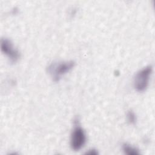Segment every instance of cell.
Returning a JSON list of instances; mask_svg holds the SVG:
<instances>
[{
	"label": "cell",
	"instance_id": "cell-1",
	"mask_svg": "<svg viewBox=\"0 0 155 155\" xmlns=\"http://www.w3.org/2000/svg\"><path fill=\"white\" fill-rule=\"evenodd\" d=\"M75 65L73 61L54 62L49 65L47 68V71L51 76L52 79L55 81H59L61 77L70 71Z\"/></svg>",
	"mask_w": 155,
	"mask_h": 155
},
{
	"label": "cell",
	"instance_id": "cell-4",
	"mask_svg": "<svg viewBox=\"0 0 155 155\" xmlns=\"http://www.w3.org/2000/svg\"><path fill=\"white\" fill-rule=\"evenodd\" d=\"M1 50L12 62H16L20 57L19 52L13 45L11 41L7 38L2 39L1 41Z\"/></svg>",
	"mask_w": 155,
	"mask_h": 155
},
{
	"label": "cell",
	"instance_id": "cell-3",
	"mask_svg": "<svg viewBox=\"0 0 155 155\" xmlns=\"http://www.w3.org/2000/svg\"><path fill=\"white\" fill-rule=\"evenodd\" d=\"M152 71V66L148 65L136 73L134 78V87L136 91L142 92L147 88Z\"/></svg>",
	"mask_w": 155,
	"mask_h": 155
},
{
	"label": "cell",
	"instance_id": "cell-6",
	"mask_svg": "<svg viewBox=\"0 0 155 155\" xmlns=\"http://www.w3.org/2000/svg\"><path fill=\"white\" fill-rule=\"evenodd\" d=\"M127 120L130 124H134L136 123V116L133 111H131V110L128 111L127 113Z\"/></svg>",
	"mask_w": 155,
	"mask_h": 155
},
{
	"label": "cell",
	"instance_id": "cell-5",
	"mask_svg": "<svg viewBox=\"0 0 155 155\" xmlns=\"http://www.w3.org/2000/svg\"><path fill=\"white\" fill-rule=\"evenodd\" d=\"M122 149L124 152L128 155H139L140 152L139 150L135 147H132L131 145L128 143H124L122 145Z\"/></svg>",
	"mask_w": 155,
	"mask_h": 155
},
{
	"label": "cell",
	"instance_id": "cell-2",
	"mask_svg": "<svg viewBox=\"0 0 155 155\" xmlns=\"http://www.w3.org/2000/svg\"><path fill=\"white\" fill-rule=\"evenodd\" d=\"M87 137L84 129L80 126L78 120H74V127L71 134L70 146L72 150L79 151L85 144Z\"/></svg>",
	"mask_w": 155,
	"mask_h": 155
},
{
	"label": "cell",
	"instance_id": "cell-7",
	"mask_svg": "<svg viewBox=\"0 0 155 155\" xmlns=\"http://www.w3.org/2000/svg\"><path fill=\"white\" fill-rule=\"evenodd\" d=\"M85 154H90V155H97L98 154V152L95 149H91V150H90L88 151H87Z\"/></svg>",
	"mask_w": 155,
	"mask_h": 155
}]
</instances>
